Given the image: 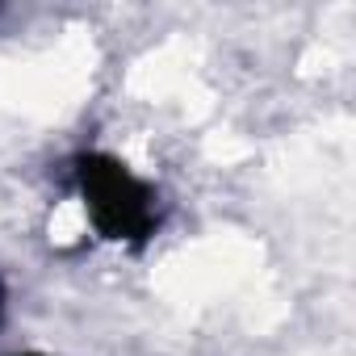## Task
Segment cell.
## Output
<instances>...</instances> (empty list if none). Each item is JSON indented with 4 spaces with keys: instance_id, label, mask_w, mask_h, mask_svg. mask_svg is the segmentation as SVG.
Returning <instances> with one entry per match:
<instances>
[{
    "instance_id": "7a4b0ae2",
    "label": "cell",
    "mask_w": 356,
    "mask_h": 356,
    "mask_svg": "<svg viewBox=\"0 0 356 356\" xmlns=\"http://www.w3.org/2000/svg\"><path fill=\"white\" fill-rule=\"evenodd\" d=\"M9 302H13V293H9V281L0 277V331H5V323H9Z\"/></svg>"
},
{
    "instance_id": "6da1fadb",
    "label": "cell",
    "mask_w": 356,
    "mask_h": 356,
    "mask_svg": "<svg viewBox=\"0 0 356 356\" xmlns=\"http://www.w3.org/2000/svg\"><path fill=\"white\" fill-rule=\"evenodd\" d=\"M72 189L84 222L105 243L143 248L163 227V197L155 181L113 151H80L72 159Z\"/></svg>"
},
{
    "instance_id": "3957f363",
    "label": "cell",
    "mask_w": 356,
    "mask_h": 356,
    "mask_svg": "<svg viewBox=\"0 0 356 356\" xmlns=\"http://www.w3.org/2000/svg\"><path fill=\"white\" fill-rule=\"evenodd\" d=\"M9 356H51V352H38V348H22V352H9Z\"/></svg>"
}]
</instances>
